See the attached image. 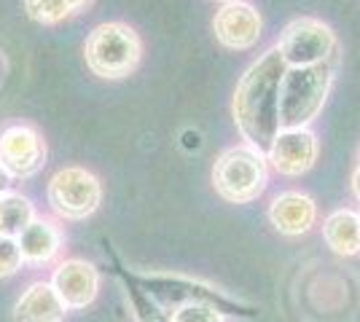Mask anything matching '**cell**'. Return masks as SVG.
Wrapping results in <instances>:
<instances>
[{"label":"cell","mask_w":360,"mask_h":322,"mask_svg":"<svg viewBox=\"0 0 360 322\" xmlns=\"http://www.w3.org/2000/svg\"><path fill=\"white\" fill-rule=\"evenodd\" d=\"M288 65L277 48H269L258 62H253L240 78L231 113L240 135L258 151H269L274 137L280 135V83Z\"/></svg>","instance_id":"6da1fadb"},{"label":"cell","mask_w":360,"mask_h":322,"mask_svg":"<svg viewBox=\"0 0 360 322\" xmlns=\"http://www.w3.org/2000/svg\"><path fill=\"white\" fill-rule=\"evenodd\" d=\"M333 65L288 67L280 83V129H307L328 100Z\"/></svg>","instance_id":"7a4b0ae2"},{"label":"cell","mask_w":360,"mask_h":322,"mask_svg":"<svg viewBox=\"0 0 360 322\" xmlns=\"http://www.w3.org/2000/svg\"><path fill=\"white\" fill-rule=\"evenodd\" d=\"M143 57V43L135 27L127 22H103L84 43V60L94 76L119 81L132 76Z\"/></svg>","instance_id":"3957f363"},{"label":"cell","mask_w":360,"mask_h":322,"mask_svg":"<svg viewBox=\"0 0 360 322\" xmlns=\"http://www.w3.org/2000/svg\"><path fill=\"white\" fill-rule=\"evenodd\" d=\"M266 183H269L266 154L248 142L226 148L224 154L215 159L212 185L221 199L231 201V204H250L266 191Z\"/></svg>","instance_id":"277c9868"},{"label":"cell","mask_w":360,"mask_h":322,"mask_svg":"<svg viewBox=\"0 0 360 322\" xmlns=\"http://www.w3.org/2000/svg\"><path fill=\"white\" fill-rule=\"evenodd\" d=\"M140 282H146V295L150 301H156L165 309L169 301L175 304H205L212 307L221 314H237V317H253L255 307L242 304L237 298H231L226 290H218L207 282L199 279H186V276H169V274H150V276H137Z\"/></svg>","instance_id":"5b68a950"},{"label":"cell","mask_w":360,"mask_h":322,"mask_svg":"<svg viewBox=\"0 0 360 322\" xmlns=\"http://www.w3.org/2000/svg\"><path fill=\"white\" fill-rule=\"evenodd\" d=\"M46 199L65 220H86L103 201V183L84 167H62L51 175Z\"/></svg>","instance_id":"8992f818"},{"label":"cell","mask_w":360,"mask_h":322,"mask_svg":"<svg viewBox=\"0 0 360 322\" xmlns=\"http://www.w3.org/2000/svg\"><path fill=\"white\" fill-rule=\"evenodd\" d=\"M277 51L288 67H312L330 62L336 54V35L326 22L312 19V16H301L285 25V30L280 32Z\"/></svg>","instance_id":"52a82bcc"},{"label":"cell","mask_w":360,"mask_h":322,"mask_svg":"<svg viewBox=\"0 0 360 322\" xmlns=\"http://www.w3.org/2000/svg\"><path fill=\"white\" fill-rule=\"evenodd\" d=\"M0 164L11 180L35 177L46 164V140L32 123H8L0 129Z\"/></svg>","instance_id":"ba28073f"},{"label":"cell","mask_w":360,"mask_h":322,"mask_svg":"<svg viewBox=\"0 0 360 322\" xmlns=\"http://www.w3.org/2000/svg\"><path fill=\"white\" fill-rule=\"evenodd\" d=\"M261 30H264L261 14L255 11L250 3H245V0L224 3L215 11V19H212L215 41L224 48H231V51L253 48L261 41Z\"/></svg>","instance_id":"9c48e42d"},{"label":"cell","mask_w":360,"mask_h":322,"mask_svg":"<svg viewBox=\"0 0 360 322\" xmlns=\"http://www.w3.org/2000/svg\"><path fill=\"white\" fill-rule=\"evenodd\" d=\"M320 142L309 129H280L266 151V161L285 177H299L315 167Z\"/></svg>","instance_id":"30bf717a"},{"label":"cell","mask_w":360,"mask_h":322,"mask_svg":"<svg viewBox=\"0 0 360 322\" xmlns=\"http://www.w3.org/2000/svg\"><path fill=\"white\" fill-rule=\"evenodd\" d=\"M51 288L57 290L68 311L70 309H86L100 293V271L89 261L70 258V261H62L54 269Z\"/></svg>","instance_id":"8fae6325"},{"label":"cell","mask_w":360,"mask_h":322,"mask_svg":"<svg viewBox=\"0 0 360 322\" xmlns=\"http://www.w3.org/2000/svg\"><path fill=\"white\" fill-rule=\"evenodd\" d=\"M269 220L283 236H301V234H307V231L315 226L317 204L309 194L285 191V194H280V196L271 199Z\"/></svg>","instance_id":"7c38bea8"},{"label":"cell","mask_w":360,"mask_h":322,"mask_svg":"<svg viewBox=\"0 0 360 322\" xmlns=\"http://www.w3.org/2000/svg\"><path fill=\"white\" fill-rule=\"evenodd\" d=\"M68 307L62 304L51 282H32L27 290L16 298L11 317L14 322H65Z\"/></svg>","instance_id":"4fadbf2b"},{"label":"cell","mask_w":360,"mask_h":322,"mask_svg":"<svg viewBox=\"0 0 360 322\" xmlns=\"http://www.w3.org/2000/svg\"><path fill=\"white\" fill-rule=\"evenodd\" d=\"M16 242H19L25 263L41 266V263H49L57 258V253L62 247V231L51 220L35 217L30 226L16 236Z\"/></svg>","instance_id":"5bb4252c"},{"label":"cell","mask_w":360,"mask_h":322,"mask_svg":"<svg viewBox=\"0 0 360 322\" xmlns=\"http://www.w3.org/2000/svg\"><path fill=\"white\" fill-rule=\"evenodd\" d=\"M323 239L336 255L360 253V215L352 210H336L323 223Z\"/></svg>","instance_id":"9a60e30c"},{"label":"cell","mask_w":360,"mask_h":322,"mask_svg":"<svg viewBox=\"0 0 360 322\" xmlns=\"http://www.w3.org/2000/svg\"><path fill=\"white\" fill-rule=\"evenodd\" d=\"M35 217H38L35 207L25 194H19V191L0 194V236H14L16 239Z\"/></svg>","instance_id":"2e32d148"},{"label":"cell","mask_w":360,"mask_h":322,"mask_svg":"<svg viewBox=\"0 0 360 322\" xmlns=\"http://www.w3.org/2000/svg\"><path fill=\"white\" fill-rule=\"evenodd\" d=\"M25 14L35 25H60L73 14L68 0H25Z\"/></svg>","instance_id":"e0dca14e"},{"label":"cell","mask_w":360,"mask_h":322,"mask_svg":"<svg viewBox=\"0 0 360 322\" xmlns=\"http://www.w3.org/2000/svg\"><path fill=\"white\" fill-rule=\"evenodd\" d=\"M127 295L132 298V307H135V322H169V314L156 301H150L143 288L127 285Z\"/></svg>","instance_id":"ac0fdd59"},{"label":"cell","mask_w":360,"mask_h":322,"mask_svg":"<svg viewBox=\"0 0 360 322\" xmlns=\"http://www.w3.org/2000/svg\"><path fill=\"white\" fill-rule=\"evenodd\" d=\"M169 322H224V314L205 304H183L169 311Z\"/></svg>","instance_id":"d6986e66"},{"label":"cell","mask_w":360,"mask_h":322,"mask_svg":"<svg viewBox=\"0 0 360 322\" xmlns=\"http://www.w3.org/2000/svg\"><path fill=\"white\" fill-rule=\"evenodd\" d=\"M22 266H25V258H22L19 242L14 236H0V279L14 276Z\"/></svg>","instance_id":"ffe728a7"},{"label":"cell","mask_w":360,"mask_h":322,"mask_svg":"<svg viewBox=\"0 0 360 322\" xmlns=\"http://www.w3.org/2000/svg\"><path fill=\"white\" fill-rule=\"evenodd\" d=\"M6 191H11V175L0 164V194H6Z\"/></svg>","instance_id":"44dd1931"},{"label":"cell","mask_w":360,"mask_h":322,"mask_svg":"<svg viewBox=\"0 0 360 322\" xmlns=\"http://www.w3.org/2000/svg\"><path fill=\"white\" fill-rule=\"evenodd\" d=\"M352 194H355V199L360 201V167L352 172Z\"/></svg>","instance_id":"7402d4cb"},{"label":"cell","mask_w":360,"mask_h":322,"mask_svg":"<svg viewBox=\"0 0 360 322\" xmlns=\"http://www.w3.org/2000/svg\"><path fill=\"white\" fill-rule=\"evenodd\" d=\"M91 0H68V6H70V11H81V8H86V6H89Z\"/></svg>","instance_id":"603a6c76"},{"label":"cell","mask_w":360,"mask_h":322,"mask_svg":"<svg viewBox=\"0 0 360 322\" xmlns=\"http://www.w3.org/2000/svg\"><path fill=\"white\" fill-rule=\"evenodd\" d=\"M224 3H234V0H224Z\"/></svg>","instance_id":"cb8c5ba5"},{"label":"cell","mask_w":360,"mask_h":322,"mask_svg":"<svg viewBox=\"0 0 360 322\" xmlns=\"http://www.w3.org/2000/svg\"><path fill=\"white\" fill-rule=\"evenodd\" d=\"M358 215H360V213H358Z\"/></svg>","instance_id":"d4e9b609"}]
</instances>
